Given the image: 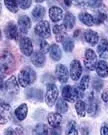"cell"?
Returning <instances> with one entry per match:
<instances>
[{"instance_id": "cell-1", "label": "cell", "mask_w": 108, "mask_h": 135, "mask_svg": "<svg viewBox=\"0 0 108 135\" xmlns=\"http://www.w3.org/2000/svg\"><path fill=\"white\" fill-rule=\"evenodd\" d=\"M0 61H1V79H3L8 73L14 70L15 59L12 53H10L7 50H4L1 53Z\"/></svg>"}, {"instance_id": "cell-2", "label": "cell", "mask_w": 108, "mask_h": 135, "mask_svg": "<svg viewBox=\"0 0 108 135\" xmlns=\"http://www.w3.org/2000/svg\"><path fill=\"white\" fill-rule=\"evenodd\" d=\"M35 79L36 73L30 66H25L18 74V82L22 87H28L35 81Z\"/></svg>"}, {"instance_id": "cell-3", "label": "cell", "mask_w": 108, "mask_h": 135, "mask_svg": "<svg viewBox=\"0 0 108 135\" xmlns=\"http://www.w3.org/2000/svg\"><path fill=\"white\" fill-rule=\"evenodd\" d=\"M82 96V91L71 85H66L62 89V97L65 101L76 102Z\"/></svg>"}, {"instance_id": "cell-4", "label": "cell", "mask_w": 108, "mask_h": 135, "mask_svg": "<svg viewBox=\"0 0 108 135\" xmlns=\"http://www.w3.org/2000/svg\"><path fill=\"white\" fill-rule=\"evenodd\" d=\"M58 100V88L56 85L52 83L47 85V90H46V94H45V101L46 104L49 107L53 106Z\"/></svg>"}, {"instance_id": "cell-5", "label": "cell", "mask_w": 108, "mask_h": 135, "mask_svg": "<svg viewBox=\"0 0 108 135\" xmlns=\"http://www.w3.org/2000/svg\"><path fill=\"white\" fill-rule=\"evenodd\" d=\"M97 65V55L92 49H86L84 54V66L88 70H93Z\"/></svg>"}, {"instance_id": "cell-6", "label": "cell", "mask_w": 108, "mask_h": 135, "mask_svg": "<svg viewBox=\"0 0 108 135\" xmlns=\"http://www.w3.org/2000/svg\"><path fill=\"white\" fill-rule=\"evenodd\" d=\"M18 79H16L15 76H11L5 83V91L10 96H15L19 92V84H18Z\"/></svg>"}, {"instance_id": "cell-7", "label": "cell", "mask_w": 108, "mask_h": 135, "mask_svg": "<svg viewBox=\"0 0 108 135\" xmlns=\"http://www.w3.org/2000/svg\"><path fill=\"white\" fill-rule=\"evenodd\" d=\"M35 33L37 34L41 38H49L51 36V30H50V25L48 21H41L35 26L34 29Z\"/></svg>"}, {"instance_id": "cell-8", "label": "cell", "mask_w": 108, "mask_h": 135, "mask_svg": "<svg viewBox=\"0 0 108 135\" xmlns=\"http://www.w3.org/2000/svg\"><path fill=\"white\" fill-rule=\"evenodd\" d=\"M70 77L73 81H77L81 74H82V65L79 62V60L74 59L72 62L70 63Z\"/></svg>"}, {"instance_id": "cell-9", "label": "cell", "mask_w": 108, "mask_h": 135, "mask_svg": "<svg viewBox=\"0 0 108 135\" xmlns=\"http://www.w3.org/2000/svg\"><path fill=\"white\" fill-rule=\"evenodd\" d=\"M20 50L25 56H31L33 54V44L28 37H22L19 41Z\"/></svg>"}, {"instance_id": "cell-10", "label": "cell", "mask_w": 108, "mask_h": 135, "mask_svg": "<svg viewBox=\"0 0 108 135\" xmlns=\"http://www.w3.org/2000/svg\"><path fill=\"white\" fill-rule=\"evenodd\" d=\"M94 17V22L96 25L102 24L103 22H108V9L102 5L100 8L95 11V16Z\"/></svg>"}, {"instance_id": "cell-11", "label": "cell", "mask_w": 108, "mask_h": 135, "mask_svg": "<svg viewBox=\"0 0 108 135\" xmlns=\"http://www.w3.org/2000/svg\"><path fill=\"white\" fill-rule=\"evenodd\" d=\"M11 116V107L8 103L1 102V106H0V124L3 125L6 124L10 119Z\"/></svg>"}, {"instance_id": "cell-12", "label": "cell", "mask_w": 108, "mask_h": 135, "mask_svg": "<svg viewBox=\"0 0 108 135\" xmlns=\"http://www.w3.org/2000/svg\"><path fill=\"white\" fill-rule=\"evenodd\" d=\"M55 73H56V77L61 83H66L67 80H68V76H69V72L67 67L63 65V64H58L56 66V69H55Z\"/></svg>"}, {"instance_id": "cell-13", "label": "cell", "mask_w": 108, "mask_h": 135, "mask_svg": "<svg viewBox=\"0 0 108 135\" xmlns=\"http://www.w3.org/2000/svg\"><path fill=\"white\" fill-rule=\"evenodd\" d=\"M25 94H26V97L32 101L40 102L43 100V92L38 88H28L25 91Z\"/></svg>"}, {"instance_id": "cell-14", "label": "cell", "mask_w": 108, "mask_h": 135, "mask_svg": "<svg viewBox=\"0 0 108 135\" xmlns=\"http://www.w3.org/2000/svg\"><path fill=\"white\" fill-rule=\"evenodd\" d=\"M18 27L21 33H27L31 27V20L27 15H21L18 18Z\"/></svg>"}, {"instance_id": "cell-15", "label": "cell", "mask_w": 108, "mask_h": 135, "mask_svg": "<svg viewBox=\"0 0 108 135\" xmlns=\"http://www.w3.org/2000/svg\"><path fill=\"white\" fill-rule=\"evenodd\" d=\"M53 33L55 35V38L58 42H63L65 39L67 38V31L63 24L55 25L53 27Z\"/></svg>"}, {"instance_id": "cell-16", "label": "cell", "mask_w": 108, "mask_h": 135, "mask_svg": "<svg viewBox=\"0 0 108 135\" xmlns=\"http://www.w3.org/2000/svg\"><path fill=\"white\" fill-rule=\"evenodd\" d=\"M4 32L8 39H17L18 37V28L12 21L5 26Z\"/></svg>"}, {"instance_id": "cell-17", "label": "cell", "mask_w": 108, "mask_h": 135, "mask_svg": "<svg viewBox=\"0 0 108 135\" xmlns=\"http://www.w3.org/2000/svg\"><path fill=\"white\" fill-rule=\"evenodd\" d=\"M98 111V102L96 100V98L93 96V93L90 94L88 98V104H87V112L89 115L95 116Z\"/></svg>"}, {"instance_id": "cell-18", "label": "cell", "mask_w": 108, "mask_h": 135, "mask_svg": "<svg viewBox=\"0 0 108 135\" xmlns=\"http://www.w3.org/2000/svg\"><path fill=\"white\" fill-rule=\"evenodd\" d=\"M49 17L53 22H59L63 18V10L59 6H52L49 9Z\"/></svg>"}, {"instance_id": "cell-19", "label": "cell", "mask_w": 108, "mask_h": 135, "mask_svg": "<svg viewBox=\"0 0 108 135\" xmlns=\"http://www.w3.org/2000/svg\"><path fill=\"white\" fill-rule=\"evenodd\" d=\"M84 39L86 40V42H88L90 45H96L99 41V35L97 34V32H95L93 30H85L84 32Z\"/></svg>"}, {"instance_id": "cell-20", "label": "cell", "mask_w": 108, "mask_h": 135, "mask_svg": "<svg viewBox=\"0 0 108 135\" xmlns=\"http://www.w3.org/2000/svg\"><path fill=\"white\" fill-rule=\"evenodd\" d=\"M31 62L34 64L36 67H42L45 63V55L40 51H35L30 56Z\"/></svg>"}, {"instance_id": "cell-21", "label": "cell", "mask_w": 108, "mask_h": 135, "mask_svg": "<svg viewBox=\"0 0 108 135\" xmlns=\"http://www.w3.org/2000/svg\"><path fill=\"white\" fill-rule=\"evenodd\" d=\"M47 121L51 127H59L62 122V115L60 113H49L47 115Z\"/></svg>"}, {"instance_id": "cell-22", "label": "cell", "mask_w": 108, "mask_h": 135, "mask_svg": "<svg viewBox=\"0 0 108 135\" xmlns=\"http://www.w3.org/2000/svg\"><path fill=\"white\" fill-rule=\"evenodd\" d=\"M97 53L101 58H108V40L101 39L97 47Z\"/></svg>"}, {"instance_id": "cell-23", "label": "cell", "mask_w": 108, "mask_h": 135, "mask_svg": "<svg viewBox=\"0 0 108 135\" xmlns=\"http://www.w3.org/2000/svg\"><path fill=\"white\" fill-rule=\"evenodd\" d=\"M95 69H96V73L99 77L105 78L108 76V64L103 60L97 62Z\"/></svg>"}, {"instance_id": "cell-24", "label": "cell", "mask_w": 108, "mask_h": 135, "mask_svg": "<svg viewBox=\"0 0 108 135\" xmlns=\"http://www.w3.org/2000/svg\"><path fill=\"white\" fill-rule=\"evenodd\" d=\"M27 113H28V107H27V104H25V103L19 105V107H17L14 111L15 116L19 121L24 120L27 116Z\"/></svg>"}, {"instance_id": "cell-25", "label": "cell", "mask_w": 108, "mask_h": 135, "mask_svg": "<svg viewBox=\"0 0 108 135\" xmlns=\"http://www.w3.org/2000/svg\"><path fill=\"white\" fill-rule=\"evenodd\" d=\"M75 16L70 12H66L63 18V25L66 29H72L75 25Z\"/></svg>"}, {"instance_id": "cell-26", "label": "cell", "mask_w": 108, "mask_h": 135, "mask_svg": "<svg viewBox=\"0 0 108 135\" xmlns=\"http://www.w3.org/2000/svg\"><path fill=\"white\" fill-rule=\"evenodd\" d=\"M50 57L53 59L54 61H59L61 57H62V52L61 49L59 48V46L57 44H52L50 47Z\"/></svg>"}, {"instance_id": "cell-27", "label": "cell", "mask_w": 108, "mask_h": 135, "mask_svg": "<svg viewBox=\"0 0 108 135\" xmlns=\"http://www.w3.org/2000/svg\"><path fill=\"white\" fill-rule=\"evenodd\" d=\"M79 19H80V21L82 23H84V24L87 25V26H93L95 24L94 17L91 14L87 13V12H81L79 14Z\"/></svg>"}, {"instance_id": "cell-28", "label": "cell", "mask_w": 108, "mask_h": 135, "mask_svg": "<svg viewBox=\"0 0 108 135\" xmlns=\"http://www.w3.org/2000/svg\"><path fill=\"white\" fill-rule=\"evenodd\" d=\"M32 135H49L48 127L44 123H39L33 128Z\"/></svg>"}, {"instance_id": "cell-29", "label": "cell", "mask_w": 108, "mask_h": 135, "mask_svg": "<svg viewBox=\"0 0 108 135\" xmlns=\"http://www.w3.org/2000/svg\"><path fill=\"white\" fill-rule=\"evenodd\" d=\"M45 15V8L41 5L35 6V8L32 11V16L34 20H41Z\"/></svg>"}, {"instance_id": "cell-30", "label": "cell", "mask_w": 108, "mask_h": 135, "mask_svg": "<svg viewBox=\"0 0 108 135\" xmlns=\"http://www.w3.org/2000/svg\"><path fill=\"white\" fill-rule=\"evenodd\" d=\"M56 111L57 113H66L68 111V104L67 101H65L63 98H59L57 102H56Z\"/></svg>"}, {"instance_id": "cell-31", "label": "cell", "mask_w": 108, "mask_h": 135, "mask_svg": "<svg viewBox=\"0 0 108 135\" xmlns=\"http://www.w3.org/2000/svg\"><path fill=\"white\" fill-rule=\"evenodd\" d=\"M75 110L77 112L80 117H84L86 114V106H85V103L84 101H82L81 99H79L75 102Z\"/></svg>"}, {"instance_id": "cell-32", "label": "cell", "mask_w": 108, "mask_h": 135, "mask_svg": "<svg viewBox=\"0 0 108 135\" xmlns=\"http://www.w3.org/2000/svg\"><path fill=\"white\" fill-rule=\"evenodd\" d=\"M62 46H63V49L66 51V52H71L74 48V42L71 38H67L64 40L62 42Z\"/></svg>"}, {"instance_id": "cell-33", "label": "cell", "mask_w": 108, "mask_h": 135, "mask_svg": "<svg viewBox=\"0 0 108 135\" xmlns=\"http://www.w3.org/2000/svg\"><path fill=\"white\" fill-rule=\"evenodd\" d=\"M4 4L7 7V9L9 10V11H11L12 13H16L18 11L19 6H18L17 1H5Z\"/></svg>"}, {"instance_id": "cell-34", "label": "cell", "mask_w": 108, "mask_h": 135, "mask_svg": "<svg viewBox=\"0 0 108 135\" xmlns=\"http://www.w3.org/2000/svg\"><path fill=\"white\" fill-rule=\"evenodd\" d=\"M89 83H90V77H89L88 75H84L83 77H82V79H81L80 83H79V89L81 91L86 90L89 86Z\"/></svg>"}, {"instance_id": "cell-35", "label": "cell", "mask_w": 108, "mask_h": 135, "mask_svg": "<svg viewBox=\"0 0 108 135\" xmlns=\"http://www.w3.org/2000/svg\"><path fill=\"white\" fill-rule=\"evenodd\" d=\"M66 135H78V131L76 129V125L74 121H70L67 125Z\"/></svg>"}, {"instance_id": "cell-36", "label": "cell", "mask_w": 108, "mask_h": 135, "mask_svg": "<svg viewBox=\"0 0 108 135\" xmlns=\"http://www.w3.org/2000/svg\"><path fill=\"white\" fill-rule=\"evenodd\" d=\"M50 46L49 44L47 43L45 40H41L40 41V52H42L43 54H45V53H47L48 51H50Z\"/></svg>"}, {"instance_id": "cell-37", "label": "cell", "mask_w": 108, "mask_h": 135, "mask_svg": "<svg viewBox=\"0 0 108 135\" xmlns=\"http://www.w3.org/2000/svg\"><path fill=\"white\" fill-rule=\"evenodd\" d=\"M17 3H18V6L21 9H28L32 4V1H30V0H19V1H17Z\"/></svg>"}, {"instance_id": "cell-38", "label": "cell", "mask_w": 108, "mask_h": 135, "mask_svg": "<svg viewBox=\"0 0 108 135\" xmlns=\"http://www.w3.org/2000/svg\"><path fill=\"white\" fill-rule=\"evenodd\" d=\"M92 86H93V88L96 91H99V90H101V88L103 87V82L101 81L100 79L94 78L93 81H92Z\"/></svg>"}, {"instance_id": "cell-39", "label": "cell", "mask_w": 108, "mask_h": 135, "mask_svg": "<svg viewBox=\"0 0 108 135\" xmlns=\"http://www.w3.org/2000/svg\"><path fill=\"white\" fill-rule=\"evenodd\" d=\"M42 82H43V83H46L47 85L52 84L54 82V77L51 74H45V75L42 76Z\"/></svg>"}, {"instance_id": "cell-40", "label": "cell", "mask_w": 108, "mask_h": 135, "mask_svg": "<svg viewBox=\"0 0 108 135\" xmlns=\"http://www.w3.org/2000/svg\"><path fill=\"white\" fill-rule=\"evenodd\" d=\"M86 4H88L89 7H92V8H100L102 6V1H88L86 2Z\"/></svg>"}, {"instance_id": "cell-41", "label": "cell", "mask_w": 108, "mask_h": 135, "mask_svg": "<svg viewBox=\"0 0 108 135\" xmlns=\"http://www.w3.org/2000/svg\"><path fill=\"white\" fill-rule=\"evenodd\" d=\"M49 135H61V128L60 127H52L49 131Z\"/></svg>"}, {"instance_id": "cell-42", "label": "cell", "mask_w": 108, "mask_h": 135, "mask_svg": "<svg viewBox=\"0 0 108 135\" xmlns=\"http://www.w3.org/2000/svg\"><path fill=\"white\" fill-rule=\"evenodd\" d=\"M100 134L101 135H108V126L107 125H102L100 128Z\"/></svg>"}, {"instance_id": "cell-43", "label": "cell", "mask_w": 108, "mask_h": 135, "mask_svg": "<svg viewBox=\"0 0 108 135\" xmlns=\"http://www.w3.org/2000/svg\"><path fill=\"white\" fill-rule=\"evenodd\" d=\"M101 97H102V100H103L104 102H108V89L105 90V91L102 93Z\"/></svg>"}, {"instance_id": "cell-44", "label": "cell", "mask_w": 108, "mask_h": 135, "mask_svg": "<svg viewBox=\"0 0 108 135\" xmlns=\"http://www.w3.org/2000/svg\"><path fill=\"white\" fill-rule=\"evenodd\" d=\"M5 135H17V134H16V132L12 128H8V129H6V131H5Z\"/></svg>"}, {"instance_id": "cell-45", "label": "cell", "mask_w": 108, "mask_h": 135, "mask_svg": "<svg viewBox=\"0 0 108 135\" xmlns=\"http://www.w3.org/2000/svg\"><path fill=\"white\" fill-rule=\"evenodd\" d=\"M81 133H82V135H88L89 134L88 128H86V127H82V128H81Z\"/></svg>"}, {"instance_id": "cell-46", "label": "cell", "mask_w": 108, "mask_h": 135, "mask_svg": "<svg viewBox=\"0 0 108 135\" xmlns=\"http://www.w3.org/2000/svg\"><path fill=\"white\" fill-rule=\"evenodd\" d=\"M64 3H65V5H67V6H69V5H71V4H72L73 2H72V1H65Z\"/></svg>"}, {"instance_id": "cell-47", "label": "cell", "mask_w": 108, "mask_h": 135, "mask_svg": "<svg viewBox=\"0 0 108 135\" xmlns=\"http://www.w3.org/2000/svg\"><path fill=\"white\" fill-rule=\"evenodd\" d=\"M79 33H80V30H76V32H74V37H77Z\"/></svg>"}]
</instances>
